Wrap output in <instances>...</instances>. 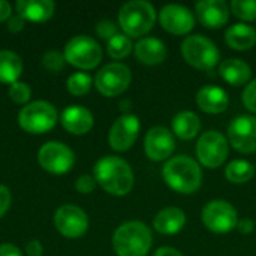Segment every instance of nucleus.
I'll use <instances>...</instances> for the list:
<instances>
[{
    "label": "nucleus",
    "mask_w": 256,
    "mask_h": 256,
    "mask_svg": "<svg viewBox=\"0 0 256 256\" xmlns=\"http://www.w3.org/2000/svg\"><path fill=\"white\" fill-rule=\"evenodd\" d=\"M160 26L172 34H188L195 26V15L182 4H166L159 14Z\"/></svg>",
    "instance_id": "obj_16"
},
{
    "label": "nucleus",
    "mask_w": 256,
    "mask_h": 256,
    "mask_svg": "<svg viewBox=\"0 0 256 256\" xmlns=\"http://www.w3.org/2000/svg\"><path fill=\"white\" fill-rule=\"evenodd\" d=\"M135 57L147 66L160 64L166 58V46L156 38H142L134 46Z\"/></svg>",
    "instance_id": "obj_20"
},
{
    "label": "nucleus",
    "mask_w": 256,
    "mask_h": 256,
    "mask_svg": "<svg viewBox=\"0 0 256 256\" xmlns=\"http://www.w3.org/2000/svg\"><path fill=\"white\" fill-rule=\"evenodd\" d=\"M196 105L208 114H220L226 111L230 98L226 92L216 86H206L196 93Z\"/></svg>",
    "instance_id": "obj_19"
},
{
    "label": "nucleus",
    "mask_w": 256,
    "mask_h": 256,
    "mask_svg": "<svg viewBox=\"0 0 256 256\" xmlns=\"http://www.w3.org/2000/svg\"><path fill=\"white\" fill-rule=\"evenodd\" d=\"M152 231L138 220L120 225L112 236V246L118 256H147L152 248Z\"/></svg>",
    "instance_id": "obj_3"
},
{
    "label": "nucleus",
    "mask_w": 256,
    "mask_h": 256,
    "mask_svg": "<svg viewBox=\"0 0 256 256\" xmlns=\"http://www.w3.org/2000/svg\"><path fill=\"white\" fill-rule=\"evenodd\" d=\"M184 225H186V214L182 208L177 207H166L160 210L153 220L154 230L164 236L178 234Z\"/></svg>",
    "instance_id": "obj_21"
},
{
    "label": "nucleus",
    "mask_w": 256,
    "mask_h": 256,
    "mask_svg": "<svg viewBox=\"0 0 256 256\" xmlns=\"http://www.w3.org/2000/svg\"><path fill=\"white\" fill-rule=\"evenodd\" d=\"M176 148L174 136L170 129L164 126L152 128L144 138V152L153 162H162L170 159Z\"/></svg>",
    "instance_id": "obj_15"
},
{
    "label": "nucleus",
    "mask_w": 256,
    "mask_h": 256,
    "mask_svg": "<svg viewBox=\"0 0 256 256\" xmlns=\"http://www.w3.org/2000/svg\"><path fill=\"white\" fill-rule=\"evenodd\" d=\"M10 16H12V6H10V3H8L4 0H0V22L8 21Z\"/></svg>",
    "instance_id": "obj_41"
},
{
    "label": "nucleus",
    "mask_w": 256,
    "mask_h": 256,
    "mask_svg": "<svg viewBox=\"0 0 256 256\" xmlns=\"http://www.w3.org/2000/svg\"><path fill=\"white\" fill-rule=\"evenodd\" d=\"M22 74V60L18 54L2 50L0 51V82L14 84Z\"/></svg>",
    "instance_id": "obj_26"
},
{
    "label": "nucleus",
    "mask_w": 256,
    "mask_h": 256,
    "mask_svg": "<svg viewBox=\"0 0 256 256\" xmlns=\"http://www.w3.org/2000/svg\"><path fill=\"white\" fill-rule=\"evenodd\" d=\"M64 62H66L64 60V56L62 52H58V51H54V50L46 51L44 54V57H42V64L50 72H58V70H62L63 66H64Z\"/></svg>",
    "instance_id": "obj_32"
},
{
    "label": "nucleus",
    "mask_w": 256,
    "mask_h": 256,
    "mask_svg": "<svg viewBox=\"0 0 256 256\" xmlns=\"http://www.w3.org/2000/svg\"><path fill=\"white\" fill-rule=\"evenodd\" d=\"M30 96H32V90H30V87L26 82L16 81V82L10 84V87H9V98H10L12 102L18 104V105H22V104L28 102Z\"/></svg>",
    "instance_id": "obj_31"
},
{
    "label": "nucleus",
    "mask_w": 256,
    "mask_h": 256,
    "mask_svg": "<svg viewBox=\"0 0 256 256\" xmlns=\"http://www.w3.org/2000/svg\"><path fill=\"white\" fill-rule=\"evenodd\" d=\"M62 126L72 135H86L94 124L93 114L81 105L66 106L60 116Z\"/></svg>",
    "instance_id": "obj_18"
},
{
    "label": "nucleus",
    "mask_w": 256,
    "mask_h": 256,
    "mask_svg": "<svg viewBox=\"0 0 256 256\" xmlns=\"http://www.w3.org/2000/svg\"><path fill=\"white\" fill-rule=\"evenodd\" d=\"M96 183L110 195L124 196L134 188V171L130 165L117 156H105L94 165Z\"/></svg>",
    "instance_id": "obj_1"
},
{
    "label": "nucleus",
    "mask_w": 256,
    "mask_h": 256,
    "mask_svg": "<svg viewBox=\"0 0 256 256\" xmlns=\"http://www.w3.org/2000/svg\"><path fill=\"white\" fill-rule=\"evenodd\" d=\"M182 56L190 66L201 70H212L220 58L218 46L202 34L188 36L182 42Z\"/></svg>",
    "instance_id": "obj_6"
},
{
    "label": "nucleus",
    "mask_w": 256,
    "mask_h": 256,
    "mask_svg": "<svg viewBox=\"0 0 256 256\" xmlns=\"http://www.w3.org/2000/svg\"><path fill=\"white\" fill-rule=\"evenodd\" d=\"M254 176H255V168L248 160H232L225 168V177L228 178V182L236 184L248 183L249 180H252Z\"/></svg>",
    "instance_id": "obj_27"
},
{
    "label": "nucleus",
    "mask_w": 256,
    "mask_h": 256,
    "mask_svg": "<svg viewBox=\"0 0 256 256\" xmlns=\"http://www.w3.org/2000/svg\"><path fill=\"white\" fill-rule=\"evenodd\" d=\"M38 160L45 171L62 176L72 170L75 164V154L66 144L50 141L40 147L38 153Z\"/></svg>",
    "instance_id": "obj_11"
},
{
    "label": "nucleus",
    "mask_w": 256,
    "mask_h": 256,
    "mask_svg": "<svg viewBox=\"0 0 256 256\" xmlns=\"http://www.w3.org/2000/svg\"><path fill=\"white\" fill-rule=\"evenodd\" d=\"M202 222L204 225L216 234H228L237 228L238 216L237 210L224 200L210 201L202 208Z\"/></svg>",
    "instance_id": "obj_10"
},
{
    "label": "nucleus",
    "mask_w": 256,
    "mask_h": 256,
    "mask_svg": "<svg viewBox=\"0 0 256 256\" xmlns=\"http://www.w3.org/2000/svg\"><path fill=\"white\" fill-rule=\"evenodd\" d=\"M96 180L93 176H88V174H84V176H80L78 180L75 182V189L82 194V195H88L94 190L96 188Z\"/></svg>",
    "instance_id": "obj_34"
},
{
    "label": "nucleus",
    "mask_w": 256,
    "mask_h": 256,
    "mask_svg": "<svg viewBox=\"0 0 256 256\" xmlns=\"http://www.w3.org/2000/svg\"><path fill=\"white\" fill-rule=\"evenodd\" d=\"M58 120L57 110L46 100L27 104L18 112V124L27 134L40 135L51 130Z\"/></svg>",
    "instance_id": "obj_5"
},
{
    "label": "nucleus",
    "mask_w": 256,
    "mask_h": 256,
    "mask_svg": "<svg viewBox=\"0 0 256 256\" xmlns=\"http://www.w3.org/2000/svg\"><path fill=\"white\" fill-rule=\"evenodd\" d=\"M237 228H238V231H240L242 234H250V232H254V230H255V222H254L252 219L244 218V219L238 220Z\"/></svg>",
    "instance_id": "obj_39"
},
{
    "label": "nucleus",
    "mask_w": 256,
    "mask_h": 256,
    "mask_svg": "<svg viewBox=\"0 0 256 256\" xmlns=\"http://www.w3.org/2000/svg\"><path fill=\"white\" fill-rule=\"evenodd\" d=\"M12 202V196H10V190L0 184V218H3L6 214V212L9 210Z\"/></svg>",
    "instance_id": "obj_36"
},
{
    "label": "nucleus",
    "mask_w": 256,
    "mask_h": 256,
    "mask_svg": "<svg viewBox=\"0 0 256 256\" xmlns=\"http://www.w3.org/2000/svg\"><path fill=\"white\" fill-rule=\"evenodd\" d=\"M219 74L226 82L232 86H244L252 76L250 66L240 58L224 60L219 66Z\"/></svg>",
    "instance_id": "obj_23"
},
{
    "label": "nucleus",
    "mask_w": 256,
    "mask_h": 256,
    "mask_svg": "<svg viewBox=\"0 0 256 256\" xmlns=\"http://www.w3.org/2000/svg\"><path fill=\"white\" fill-rule=\"evenodd\" d=\"M64 60L78 69H94L102 60L100 45L87 34L72 38L64 46Z\"/></svg>",
    "instance_id": "obj_7"
},
{
    "label": "nucleus",
    "mask_w": 256,
    "mask_h": 256,
    "mask_svg": "<svg viewBox=\"0 0 256 256\" xmlns=\"http://www.w3.org/2000/svg\"><path fill=\"white\" fill-rule=\"evenodd\" d=\"M230 154L228 140L218 130H208L202 134L196 142L198 160L210 170L219 168Z\"/></svg>",
    "instance_id": "obj_9"
},
{
    "label": "nucleus",
    "mask_w": 256,
    "mask_h": 256,
    "mask_svg": "<svg viewBox=\"0 0 256 256\" xmlns=\"http://www.w3.org/2000/svg\"><path fill=\"white\" fill-rule=\"evenodd\" d=\"M228 142L240 153L256 152V117L238 116L228 126Z\"/></svg>",
    "instance_id": "obj_13"
},
{
    "label": "nucleus",
    "mask_w": 256,
    "mask_h": 256,
    "mask_svg": "<svg viewBox=\"0 0 256 256\" xmlns=\"http://www.w3.org/2000/svg\"><path fill=\"white\" fill-rule=\"evenodd\" d=\"M26 252L28 256H42V252H44V248L40 244V242L38 240H32L30 243H27L26 246Z\"/></svg>",
    "instance_id": "obj_38"
},
{
    "label": "nucleus",
    "mask_w": 256,
    "mask_h": 256,
    "mask_svg": "<svg viewBox=\"0 0 256 256\" xmlns=\"http://www.w3.org/2000/svg\"><path fill=\"white\" fill-rule=\"evenodd\" d=\"M96 33L99 38L110 40L111 38H114L118 32H117V26L111 21V20H102L96 24Z\"/></svg>",
    "instance_id": "obj_33"
},
{
    "label": "nucleus",
    "mask_w": 256,
    "mask_h": 256,
    "mask_svg": "<svg viewBox=\"0 0 256 256\" xmlns=\"http://www.w3.org/2000/svg\"><path fill=\"white\" fill-rule=\"evenodd\" d=\"M92 76L86 72H76L72 74L66 81V88L74 96H84L92 88Z\"/></svg>",
    "instance_id": "obj_29"
},
{
    "label": "nucleus",
    "mask_w": 256,
    "mask_h": 256,
    "mask_svg": "<svg viewBox=\"0 0 256 256\" xmlns=\"http://www.w3.org/2000/svg\"><path fill=\"white\" fill-rule=\"evenodd\" d=\"M226 44L237 51H248L256 44V30L248 24H234L225 33Z\"/></svg>",
    "instance_id": "obj_24"
},
{
    "label": "nucleus",
    "mask_w": 256,
    "mask_h": 256,
    "mask_svg": "<svg viewBox=\"0 0 256 256\" xmlns=\"http://www.w3.org/2000/svg\"><path fill=\"white\" fill-rule=\"evenodd\" d=\"M243 104L250 112H256V78L246 86L243 92Z\"/></svg>",
    "instance_id": "obj_35"
},
{
    "label": "nucleus",
    "mask_w": 256,
    "mask_h": 256,
    "mask_svg": "<svg viewBox=\"0 0 256 256\" xmlns=\"http://www.w3.org/2000/svg\"><path fill=\"white\" fill-rule=\"evenodd\" d=\"M201 129L200 117L192 111H182L172 120V132L183 141L194 140Z\"/></svg>",
    "instance_id": "obj_25"
},
{
    "label": "nucleus",
    "mask_w": 256,
    "mask_h": 256,
    "mask_svg": "<svg viewBox=\"0 0 256 256\" xmlns=\"http://www.w3.org/2000/svg\"><path fill=\"white\" fill-rule=\"evenodd\" d=\"M0 256H22V252L16 246L4 243L0 246Z\"/></svg>",
    "instance_id": "obj_40"
},
{
    "label": "nucleus",
    "mask_w": 256,
    "mask_h": 256,
    "mask_svg": "<svg viewBox=\"0 0 256 256\" xmlns=\"http://www.w3.org/2000/svg\"><path fill=\"white\" fill-rule=\"evenodd\" d=\"M130 81H132V72L126 64L108 63L96 74L94 86L100 94L106 98H114L126 92Z\"/></svg>",
    "instance_id": "obj_8"
},
{
    "label": "nucleus",
    "mask_w": 256,
    "mask_h": 256,
    "mask_svg": "<svg viewBox=\"0 0 256 256\" xmlns=\"http://www.w3.org/2000/svg\"><path fill=\"white\" fill-rule=\"evenodd\" d=\"M134 50V44L129 36L124 33H117L114 38H111L106 44V51L111 58L114 60H122L128 57Z\"/></svg>",
    "instance_id": "obj_28"
},
{
    "label": "nucleus",
    "mask_w": 256,
    "mask_h": 256,
    "mask_svg": "<svg viewBox=\"0 0 256 256\" xmlns=\"http://www.w3.org/2000/svg\"><path fill=\"white\" fill-rule=\"evenodd\" d=\"M54 2L51 0H18L16 10L24 20L33 22H44L54 14Z\"/></svg>",
    "instance_id": "obj_22"
},
{
    "label": "nucleus",
    "mask_w": 256,
    "mask_h": 256,
    "mask_svg": "<svg viewBox=\"0 0 256 256\" xmlns=\"http://www.w3.org/2000/svg\"><path fill=\"white\" fill-rule=\"evenodd\" d=\"M56 230L66 238H80L88 230V218L86 212L76 206L64 204L54 214Z\"/></svg>",
    "instance_id": "obj_12"
},
{
    "label": "nucleus",
    "mask_w": 256,
    "mask_h": 256,
    "mask_svg": "<svg viewBox=\"0 0 256 256\" xmlns=\"http://www.w3.org/2000/svg\"><path fill=\"white\" fill-rule=\"evenodd\" d=\"M8 28L14 33H18L24 28V18L21 15H12L8 20Z\"/></svg>",
    "instance_id": "obj_37"
},
{
    "label": "nucleus",
    "mask_w": 256,
    "mask_h": 256,
    "mask_svg": "<svg viewBox=\"0 0 256 256\" xmlns=\"http://www.w3.org/2000/svg\"><path fill=\"white\" fill-rule=\"evenodd\" d=\"M162 176L172 190L183 195L196 192L202 183V171L200 165L188 156H176L170 159L164 165Z\"/></svg>",
    "instance_id": "obj_2"
},
{
    "label": "nucleus",
    "mask_w": 256,
    "mask_h": 256,
    "mask_svg": "<svg viewBox=\"0 0 256 256\" xmlns=\"http://www.w3.org/2000/svg\"><path fill=\"white\" fill-rule=\"evenodd\" d=\"M140 118L134 114H123L122 117H118L111 129H110V135H108V142L111 146L112 150L116 152H126L129 150L140 134Z\"/></svg>",
    "instance_id": "obj_14"
},
{
    "label": "nucleus",
    "mask_w": 256,
    "mask_h": 256,
    "mask_svg": "<svg viewBox=\"0 0 256 256\" xmlns=\"http://www.w3.org/2000/svg\"><path fill=\"white\" fill-rule=\"evenodd\" d=\"M153 256H183L177 249L174 248H160L154 252Z\"/></svg>",
    "instance_id": "obj_42"
},
{
    "label": "nucleus",
    "mask_w": 256,
    "mask_h": 256,
    "mask_svg": "<svg viewBox=\"0 0 256 256\" xmlns=\"http://www.w3.org/2000/svg\"><path fill=\"white\" fill-rule=\"evenodd\" d=\"M230 9L237 18L243 21L256 20V0H232Z\"/></svg>",
    "instance_id": "obj_30"
},
{
    "label": "nucleus",
    "mask_w": 256,
    "mask_h": 256,
    "mask_svg": "<svg viewBox=\"0 0 256 256\" xmlns=\"http://www.w3.org/2000/svg\"><path fill=\"white\" fill-rule=\"evenodd\" d=\"M196 18L204 27L220 28L230 20L231 9L224 0H201L195 4Z\"/></svg>",
    "instance_id": "obj_17"
},
{
    "label": "nucleus",
    "mask_w": 256,
    "mask_h": 256,
    "mask_svg": "<svg viewBox=\"0 0 256 256\" xmlns=\"http://www.w3.org/2000/svg\"><path fill=\"white\" fill-rule=\"evenodd\" d=\"M156 22V10L146 0H132L124 3L118 12V24L126 36L141 38L147 34Z\"/></svg>",
    "instance_id": "obj_4"
}]
</instances>
